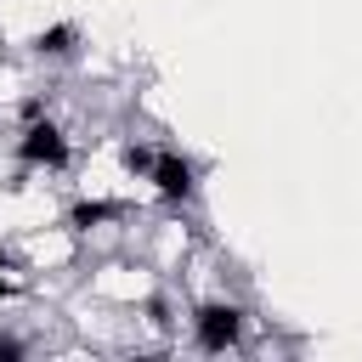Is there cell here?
Here are the masks:
<instances>
[{
    "label": "cell",
    "instance_id": "6da1fadb",
    "mask_svg": "<svg viewBox=\"0 0 362 362\" xmlns=\"http://www.w3.org/2000/svg\"><path fill=\"white\" fill-rule=\"evenodd\" d=\"M243 339H249V311L238 300H198L192 305V345L204 356L243 351Z\"/></svg>",
    "mask_w": 362,
    "mask_h": 362
},
{
    "label": "cell",
    "instance_id": "7a4b0ae2",
    "mask_svg": "<svg viewBox=\"0 0 362 362\" xmlns=\"http://www.w3.org/2000/svg\"><path fill=\"white\" fill-rule=\"evenodd\" d=\"M17 158L28 164V170H68V158H74V141L62 136V124L57 119H23V136H17Z\"/></svg>",
    "mask_w": 362,
    "mask_h": 362
},
{
    "label": "cell",
    "instance_id": "8992f818",
    "mask_svg": "<svg viewBox=\"0 0 362 362\" xmlns=\"http://www.w3.org/2000/svg\"><path fill=\"white\" fill-rule=\"evenodd\" d=\"M119 158H124V170H130V175H141V181H147V170H153V147H147V141H124V153H119Z\"/></svg>",
    "mask_w": 362,
    "mask_h": 362
},
{
    "label": "cell",
    "instance_id": "277c9868",
    "mask_svg": "<svg viewBox=\"0 0 362 362\" xmlns=\"http://www.w3.org/2000/svg\"><path fill=\"white\" fill-rule=\"evenodd\" d=\"M124 215V204H113V198H79L74 209H68V226L74 232H96V226H107V221H119Z\"/></svg>",
    "mask_w": 362,
    "mask_h": 362
},
{
    "label": "cell",
    "instance_id": "5b68a950",
    "mask_svg": "<svg viewBox=\"0 0 362 362\" xmlns=\"http://www.w3.org/2000/svg\"><path fill=\"white\" fill-rule=\"evenodd\" d=\"M28 45H34L40 57H74V45H79V23H51V28H40Z\"/></svg>",
    "mask_w": 362,
    "mask_h": 362
},
{
    "label": "cell",
    "instance_id": "ba28073f",
    "mask_svg": "<svg viewBox=\"0 0 362 362\" xmlns=\"http://www.w3.org/2000/svg\"><path fill=\"white\" fill-rule=\"evenodd\" d=\"M23 351H28V345H23L17 334H0V356H23Z\"/></svg>",
    "mask_w": 362,
    "mask_h": 362
},
{
    "label": "cell",
    "instance_id": "52a82bcc",
    "mask_svg": "<svg viewBox=\"0 0 362 362\" xmlns=\"http://www.w3.org/2000/svg\"><path fill=\"white\" fill-rule=\"evenodd\" d=\"M11 272H17V266H11L6 255H0V305H6L11 294H17V277H11Z\"/></svg>",
    "mask_w": 362,
    "mask_h": 362
},
{
    "label": "cell",
    "instance_id": "3957f363",
    "mask_svg": "<svg viewBox=\"0 0 362 362\" xmlns=\"http://www.w3.org/2000/svg\"><path fill=\"white\" fill-rule=\"evenodd\" d=\"M198 158H187L181 147H153V170H147V181H153V192L164 198V204H192L198 198Z\"/></svg>",
    "mask_w": 362,
    "mask_h": 362
}]
</instances>
